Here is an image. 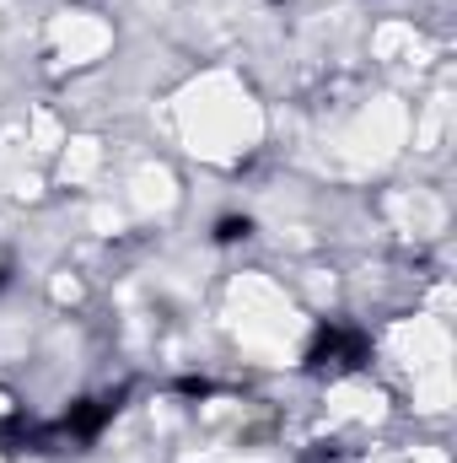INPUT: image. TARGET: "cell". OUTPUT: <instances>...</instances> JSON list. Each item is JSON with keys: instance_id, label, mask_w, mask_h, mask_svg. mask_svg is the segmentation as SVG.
Returning a JSON list of instances; mask_svg holds the SVG:
<instances>
[{"instance_id": "2", "label": "cell", "mask_w": 457, "mask_h": 463, "mask_svg": "<svg viewBox=\"0 0 457 463\" xmlns=\"http://www.w3.org/2000/svg\"><path fill=\"white\" fill-rule=\"evenodd\" d=\"M216 237H221V242H237V237H247V222H221Z\"/></svg>"}, {"instance_id": "1", "label": "cell", "mask_w": 457, "mask_h": 463, "mask_svg": "<svg viewBox=\"0 0 457 463\" xmlns=\"http://www.w3.org/2000/svg\"><path fill=\"white\" fill-rule=\"evenodd\" d=\"M334 355V366H360V355H366V340L360 335H344V329H329L318 350H312V366H323Z\"/></svg>"}]
</instances>
